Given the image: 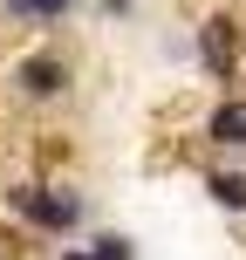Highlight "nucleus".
Here are the masks:
<instances>
[{
	"label": "nucleus",
	"mask_w": 246,
	"mask_h": 260,
	"mask_svg": "<svg viewBox=\"0 0 246 260\" xmlns=\"http://www.w3.org/2000/svg\"><path fill=\"white\" fill-rule=\"evenodd\" d=\"M0 206H7V219H21L41 240H76L89 226V192L68 178H14Z\"/></svg>",
	"instance_id": "1"
},
{
	"label": "nucleus",
	"mask_w": 246,
	"mask_h": 260,
	"mask_svg": "<svg viewBox=\"0 0 246 260\" xmlns=\"http://www.w3.org/2000/svg\"><path fill=\"white\" fill-rule=\"evenodd\" d=\"M7 96L21 110H48V103H62V96H76V82H82V62L62 48V41H34V48H21L7 62Z\"/></svg>",
	"instance_id": "2"
},
{
	"label": "nucleus",
	"mask_w": 246,
	"mask_h": 260,
	"mask_svg": "<svg viewBox=\"0 0 246 260\" xmlns=\"http://www.w3.org/2000/svg\"><path fill=\"white\" fill-rule=\"evenodd\" d=\"M192 55H198V69L219 82V96H226V89H239V62H246V14H239V7H212L205 21H198V35H192Z\"/></svg>",
	"instance_id": "3"
},
{
	"label": "nucleus",
	"mask_w": 246,
	"mask_h": 260,
	"mask_svg": "<svg viewBox=\"0 0 246 260\" xmlns=\"http://www.w3.org/2000/svg\"><path fill=\"white\" fill-rule=\"evenodd\" d=\"M198 137H205L212 151H226V157H246V89H226L219 103L205 110Z\"/></svg>",
	"instance_id": "4"
},
{
	"label": "nucleus",
	"mask_w": 246,
	"mask_h": 260,
	"mask_svg": "<svg viewBox=\"0 0 246 260\" xmlns=\"http://www.w3.org/2000/svg\"><path fill=\"white\" fill-rule=\"evenodd\" d=\"M205 199L246 219V165H205Z\"/></svg>",
	"instance_id": "5"
},
{
	"label": "nucleus",
	"mask_w": 246,
	"mask_h": 260,
	"mask_svg": "<svg viewBox=\"0 0 246 260\" xmlns=\"http://www.w3.org/2000/svg\"><path fill=\"white\" fill-rule=\"evenodd\" d=\"M76 7L82 0H7V21H21V27H62Z\"/></svg>",
	"instance_id": "6"
},
{
	"label": "nucleus",
	"mask_w": 246,
	"mask_h": 260,
	"mask_svg": "<svg viewBox=\"0 0 246 260\" xmlns=\"http://www.w3.org/2000/svg\"><path fill=\"white\" fill-rule=\"evenodd\" d=\"M89 247H96V260H137V240L130 233H96Z\"/></svg>",
	"instance_id": "7"
},
{
	"label": "nucleus",
	"mask_w": 246,
	"mask_h": 260,
	"mask_svg": "<svg viewBox=\"0 0 246 260\" xmlns=\"http://www.w3.org/2000/svg\"><path fill=\"white\" fill-rule=\"evenodd\" d=\"M96 14H103V21H110V27H123V21H130V14H137V0H96Z\"/></svg>",
	"instance_id": "8"
},
{
	"label": "nucleus",
	"mask_w": 246,
	"mask_h": 260,
	"mask_svg": "<svg viewBox=\"0 0 246 260\" xmlns=\"http://www.w3.org/2000/svg\"><path fill=\"white\" fill-rule=\"evenodd\" d=\"M55 260H96V247H89V240H76V247H62Z\"/></svg>",
	"instance_id": "9"
}]
</instances>
